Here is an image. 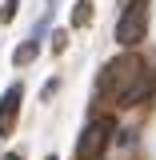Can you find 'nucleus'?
Masks as SVG:
<instances>
[{
  "label": "nucleus",
  "mask_w": 156,
  "mask_h": 160,
  "mask_svg": "<svg viewBox=\"0 0 156 160\" xmlns=\"http://www.w3.org/2000/svg\"><path fill=\"white\" fill-rule=\"evenodd\" d=\"M16 4H20V0H4V8H0V24H8V20L16 16Z\"/></svg>",
  "instance_id": "nucleus-7"
},
{
  "label": "nucleus",
  "mask_w": 156,
  "mask_h": 160,
  "mask_svg": "<svg viewBox=\"0 0 156 160\" xmlns=\"http://www.w3.org/2000/svg\"><path fill=\"white\" fill-rule=\"evenodd\" d=\"M100 92L120 100V104H140L152 92V76L140 64V56H116L104 68V76H100Z\"/></svg>",
  "instance_id": "nucleus-1"
},
{
  "label": "nucleus",
  "mask_w": 156,
  "mask_h": 160,
  "mask_svg": "<svg viewBox=\"0 0 156 160\" xmlns=\"http://www.w3.org/2000/svg\"><path fill=\"white\" fill-rule=\"evenodd\" d=\"M36 52H40V44H36V40H24V44L16 48V56H12V60H16V64H28Z\"/></svg>",
  "instance_id": "nucleus-5"
},
{
  "label": "nucleus",
  "mask_w": 156,
  "mask_h": 160,
  "mask_svg": "<svg viewBox=\"0 0 156 160\" xmlns=\"http://www.w3.org/2000/svg\"><path fill=\"white\" fill-rule=\"evenodd\" d=\"M20 96H24V88H20V84H12V88L0 96V136H12L16 116H20Z\"/></svg>",
  "instance_id": "nucleus-4"
},
{
  "label": "nucleus",
  "mask_w": 156,
  "mask_h": 160,
  "mask_svg": "<svg viewBox=\"0 0 156 160\" xmlns=\"http://www.w3.org/2000/svg\"><path fill=\"white\" fill-rule=\"evenodd\" d=\"M48 160H56V156H48Z\"/></svg>",
  "instance_id": "nucleus-9"
},
{
  "label": "nucleus",
  "mask_w": 156,
  "mask_h": 160,
  "mask_svg": "<svg viewBox=\"0 0 156 160\" xmlns=\"http://www.w3.org/2000/svg\"><path fill=\"white\" fill-rule=\"evenodd\" d=\"M148 36V0H128V8L120 12L116 20V40L120 44H140V40Z\"/></svg>",
  "instance_id": "nucleus-2"
},
{
  "label": "nucleus",
  "mask_w": 156,
  "mask_h": 160,
  "mask_svg": "<svg viewBox=\"0 0 156 160\" xmlns=\"http://www.w3.org/2000/svg\"><path fill=\"white\" fill-rule=\"evenodd\" d=\"M112 132H116V120H112V116H100V120H92V124L84 128L80 144H76V160H100V152L108 148Z\"/></svg>",
  "instance_id": "nucleus-3"
},
{
  "label": "nucleus",
  "mask_w": 156,
  "mask_h": 160,
  "mask_svg": "<svg viewBox=\"0 0 156 160\" xmlns=\"http://www.w3.org/2000/svg\"><path fill=\"white\" fill-rule=\"evenodd\" d=\"M4 160H24V156H16V152H8V156H4Z\"/></svg>",
  "instance_id": "nucleus-8"
},
{
  "label": "nucleus",
  "mask_w": 156,
  "mask_h": 160,
  "mask_svg": "<svg viewBox=\"0 0 156 160\" xmlns=\"http://www.w3.org/2000/svg\"><path fill=\"white\" fill-rule=\"evenodd\" d=\"M88 20H92V4H88V0H80V4H76V12H72V24L80 28V24H88Z\"/></svg>",
  "instance_id": "nucleus-6"
}]
</instances>
